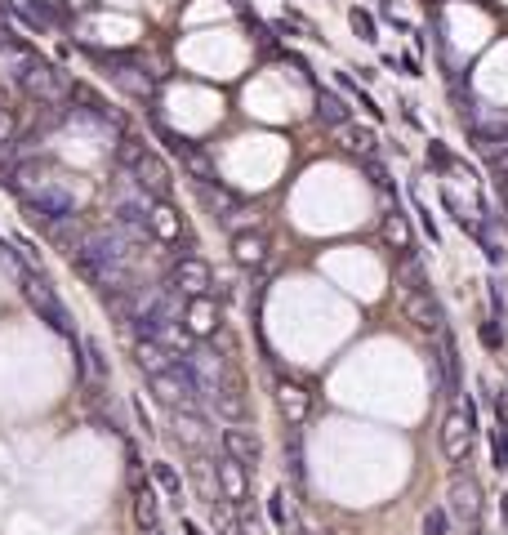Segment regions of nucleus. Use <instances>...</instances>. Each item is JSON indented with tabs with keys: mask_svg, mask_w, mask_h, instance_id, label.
I'll return each mask as SVG.
<instances>
[{
	"mask_svg": "<svg viewBox=\"0 0 508 535\" xmlns=\"http://www.w3.org/2000/svg\"><path fill=\"white\" fill-rule=\"evenodd\" d=\"M81 348H85V371L94 379H107V357H103L99 339H81Z\"/></svg>",
	"mask_w": 508,
	"mask_h": 535,
	"instance_id": "obj_29",
	"label": "nucleus"
},
{
	"mask_svg": "<svg viewBox=\"0 0 508 535\" xmlns=\"http://www.w3.org/2000/svg\"><path fill=\"white\" fill-rule=\"evenodd\" d=\"M339 143H344L348 152H357V157H370L375 143H379V134H375L370 125H353V121H348V125L339 130Z\"/></svg>",
	"mask_w": 508,
	"mask_h": 535,
	"instance_id": "obj_21",
	"label": "nucleus"
},
{
	"mask_svg": "<svg viewBox=\"0 0 508 535\" xmlns=\"http://www.w3.org/2000/svg\"><path fill=\"white\" fill-rule=\"evenodd\" d=\"M0 268H5L9 277H18V281H23V277L32 272V268H27L23 259H18V255H14V246H9V241H0Z\"/></svg>",
	"mask_w": 508,
	"mask_h": 535,
	"instance_id": "obj_34",
	"label": "nucleus"
},
{
	"mask_svg": "<svg viewBox=\"0 0 508 535\" xmlns=\"http://www.w3.org/2000/svg\"><path fill=\"white\" fill-rule=\"evenodd\" d=\"M491 464L500 469V473H508V428H491Z\"/></svg>",
	"mask_w": 508,
	"mask_h": 535,
	"instance_id": "obj_30",
	"label": "nucleus"
},
{
	"mask_svg": "<svg viewBox=\"0 0 508 535\" xmlns=\"http://www.w3.org/2000/svg\"><path fill=\"white\" fill-rule=\"evenodd\" d=\"M366 174H370V183H375V188H388V170H384L379 160L366 157Z\"/></svg>",
	"mask_w": 508,
	"mask_h": 535,
	"instance_id": "obj_37",
	"label": "nucleus"
},
{
	"mask_svg": "<svg viewBox=\"0 0 508 535\" xmlns=\"http://www.w3.org/2000/svg\"><path fill=\"white\" fill-rule=\"evenodd\" d=\"M14 139V116H9V107H0V143H9Z\"/></svg>",
	"mask_w": 508,
	"mask_h": 535,
	"instance_id": "obj_40",
	"label": "nucleus"
},
{
	"mask_svg": "<svg viewBox=\"0 0 508 535\" xmlns=\"http://www.w3.org/2000/svg\"><path fill=\"white\" fill-rule=\"evenodd\" d=\"M152 482L165 491V500H174V504L183 509V495H188V491H183V478H179V469H174L170 460H152Z\"/></svg>",
	"mask_w": 508,
	"mask_h": 535,
	"instance_id": "obj_20",
	"label": "nucleus"
},
{
	"mask_svg": "<svg viewBox=\"0 0 508 535\" xmlns=\"http://www.w3.org/2000/svg\"><path fill=\"white\" fill-rule=\"evenodd\" d=\"M183 326L192 330V339H205V335H214V326H219V308H214V295L210 299H192L188 304V317Z\"/></svg>",
	"mask_w": 508,
	"mask_h": 535,
	"instance_id": "obj_16",
	"label": "nucleus"
},
{
	"mask_svg": "<svg viewBox=\"0 0 508 535\" xmlns=\"http://www.w3.org/2000/svg\"><path fill=\"white\" fill-rule=\"evenodd\" d=\"M317 121L321 125H330V130H344L348 121H353V107L344 94H335V90H321L317 94Z\"/></svg>",
	"mask_w": 508,
	"mask_h": 535,
	"instance_id": "obj_15",
	"label": "nucleus"
},
{
	"mask_svg": "<svg viewBox=\"0 0 508 535\" xmlns=\"http://www.w3.org/2000/svg\"><path fill=\"white\" fill-rule=\"evenodd\" d=\"M428 160H433L437 170H451V165H455V157H451V152H446L442 143H428Z\"/></svg>",
	"mask_w": 508,
	"mask_h": 535,
	"instance_id": "obj_36",
	"label": "nucleus"
},
{
	"mask_svg": "<svg viewBox=\"0 0 508 535\" xmlns=\"http://www.w3.org/2000/svg\"><path fill=\"white\" fill-rule=\"evenodd\" d=\"M130 406H134V420H139V428H143V433H148V437H156L152 420H148V406H143V402H139V397H134V402H130Z\"/></svg>",
	"mask_w": 508,
	"mask_h": 535,
	"instance_id": "obj_38",
	"label": "nucleus"
},
{
	"mask_svg": "<svg viewBox=\"0 0 508 535\" xmlns=\"http://www.w3.org/2000/svg\"><path fill=\"white\" fill-rule=\"evenodd\" d=\"M223 455H232V460H241L246 469H254V464L263 460V442L254 437L250 428L232 424V428H223Z\"/></svg>",
	"mask_w": 508,
	"mask_h": 535,
	"instance_id": "obj_11",
	"label": "nucleus"
},
{
	"mask_svg": "<svg viewBox=\"0 0 508 535\" xmlns=\"http://www.w3.org/2000/svg\"><path fill=\"white\" fill-rule=\"evenodd\" d=\"M183 535H205V527L197 518H183Z\"/></svg>",
	"mask_w": 508,
	"mask_h": 535,
	"instance_id": "obj_41",
	"label": "nucleus"
},
{
	"mask_svg": "<svg viewBox=\"0 0 508 535\" xmlns=\"http://www.w3.org/2000/svg\"><path fill=\"white\" fill-rule=\"evenodd\" d=\"M18 45H23V41H18V32H14L9 23H0V54H5V50H18Z\"/></svg>",
	"mask_w": 508,
	"mask_h": 535,
	"instance_id": "obj_39",
	"label": "nucleus"
},
{
	"mask_svg": "<svg viewBox=\"0 0 508 535\" xmlns=\"http://www.w3.org/2000/svg\"><path fill=\"white\" fill-rule=\"evenodd\" d=\"M268 518H272V527H277V531H286V535L299 527V522L290 518V504H286V486H277V491L268 495Z\"/></svg>",
	"mask_w": 508,
	"mask_h": 535,
	"instance_id": "obj_25",
	"label": "nucleus"
},
{
	"mask_svg": "<svg viewBox=\"0 0 508 535\" xmlns=\"http://www.w3.org/2000/svg\"><path fill=\"white\" fill-rule=\"evenodd\" d=\"M500 527H504V535H508V491L500 495Z\"/></svg>",
	"mask_w": 508,
	"mask_h": 535,
	"instance_id": "obj_42",
	"label": "nucleus"
},
{
	"mask_svg": "<svg viewBox=\"0 0 508 535\" xmlns=\"http://www.w3.org/2000/svg\"><path fill=\"white\" fill-rule=\"evenodd\" d=\"M112 81L125 90V94H134V99H148L152 94V76L143 72V67H130V63H116L112 67Z\"/></svg>",
	"mask_w": 508,
	"mask_h": 535,
	"instance_id": "obj_17",
	"label": "nucleus"
},
{
	"mask_svg": "<svg viewBox=\"0 0 508 535\" xmlns=\"http://www.w3.org/2000/svg\"><path fill=\"white\" fill-rule=\"evenodd\" d=\"M201 201H205V210L219 219V228H228L232 237L237 232H254V223H259V210H254L241 192H232L228 183H201Z\"/></svg>",
	"mask_w": 508,
	"mask_h": 535,
	"instance_id": "obj_1",
	"label": "nucleus"
},
{
	"mask_svg": "<svg viewBox=\"0 0 508 535\" xmlns=\"http://www.w3.org/2000/svg\"><path fill=\"white\" fill-rule=\"evenodd\" d=\"M277 411H281V420L290 428H299L308 420V411H312V397H308L299 384L281 379V384H277Z\"/></svg>",
	"mask_w": 508,
	"mask_h": 535,
	"instance_id": "obj_12",
	"label": "nucleus"
},
{
	"mask_svg": "<svg viewBox=\"0 0 508 535\" xmlns=\"http://www.w3.org/2000/svg\"><path fill=\"white\" fill-rule=\"evenodd\" d=\"M23 210L32 223H41V228H58V223H67V219H76V201H72V192H63V188H36L32 197H23Z\"/></svg>",
	"mask_w": 508,
	"mask_h": 535,
	"instance_id": "obj_4",
	"label": "nucleus"
},
{
	"mask_svg": "<svg viewBox=\"0 0 508 535\" xmlns=\"http://www.w3.org/2000/svg\"><path fill=\"white\" fill-rule=\"evenodd\" d=\"M130 179H134L148 197H156V201H170V183H174V179H170V165L156 157V152H148V157L139 160V165L130 170Z\"/></svg>",
	"mask_w": 508,
	"mask_h": 535,
	"instance_id": "obj_9",
	"label": "nucleus"
},
{
	"mask_svg": "<svg viewBox=\"0 0 508 535\" xmlns=\"http://www.w3.org/2000/svg\"><path fill=\"white\" fill-rule=\"evenodd\" d=\"M134 522H139V527H143L148 535L161 531V509H156V495H152V491H139V500H134Z\"/></svg>",
	"mask_w": 508,
	"mask_h": 535,
	"instance_id": "obj_26",
	"label": "nucleus"
},
{
	"mask_svg": "<svg viewBox=\"0 0 508 535\" xmlns=\"http://www.w3.org/2000/svg\"><path fill=\"white\" fill-rule=\"evenodd\" d=\"M134 357H139V371H148V379L156 374H170L183 357H174L165 344H156V339H134Z\"/></svg>",
	"mask_w": 508,
	"mask_h": 535,
	"instance_id": "obj_13",
	"label": "nucleus"
},
{
	"mask_svg": "<svg viewBox=\"0 0 508 535\" xmlns=\"http://www.w3.org/2000/svg\"><path fill=\"white\" fill-rule=\"evenodd\" d=\"M214 478H219V495H223L228 504H241V500H246L250 478H246V464H241V460L219 455V460H214Z\"/></svg>",
	"mask_w": 508,
	"mask_h": 535,
	"instance_id": "obj_10",
	"label": "nucleus"
},
{
	"mask_svg": "<svg viewBox=\"0 0 508 535\" xmlns=\"http://www.w3.org/2000/svg\"><path fill=\"white\" fill-rule=\"evenodd\" d=\"M165 286L170 290H179L183 299H210L214 295V272L205 259L197 255H183V259H174L170 272H165Z\"/></svg>",
	"mask_w": 508,
	"mask_h": 535,
	"instance_id": "obj_5",
	"label": "nucleus"
},
{
	"mask_svg": "<svg viewBox=\"0 0 508 535\" xmlns=\"http://www.w3.org/2000/svg\"><path fill=\"white\" fill-rule=\"evenodd\" d=\"M210 402H214V411H219L228 424H246V397H241V388H237V384H223Z\"/></svg>",
	"mask_w": 508,
	"mask_h": 535,
	"instance_id": "obj_18",
	"label": "nucleus"
},
{
	"mask_svg": "<svg viewBox=\"0 0 508 535\" xmlns=\"http://www.w3.org/2000/svg\"><path fill=\"white\" fill-rule=\"evenodd\" d=\"M482 344L495 353V348H504V330H500V317H491V321H482Z\"/></svg>",
	"mask_w": 508,
	"mask_h": 535,
	"instance_id": "obj_35",
	"label": "nucleus"
},
{
	"mask_svg": "<svg viewBox=\"0 0 508 535\" xmlns=\"http://www.w3.org/2000/svg\"><path fill=\"white\" fill-rule=\"evenodd\" d=\"M148 152H152V148H148L143 139H134V134H121V139H116V148H112V157H116V165H121L125 174H130L139 160L148 157Z\"/></svg>",
	"mask_w": 508,
	"mask_h": 535,
	"instance_id": "obj_23",
	"label": "nucleus"
},
{
	"mask_svg": "<svg viewBox=\"0 0 508 535\" xmlns=\"http://www.w3.org/2000/svg\"><path fill=\"white\" fill-rule=\"evenodd\" d=\"M156 139H161V143H165V148H170V152H174V157H183V152H188V148H192V139H183V134H179V130H170V125H165V121H161V125H156Z\"/></svg>",
	"mask_w": 508,
	"mask_h": 535,
	"instance_id": "obj_32",
	"label": "nucleus"
},
{
	"mask_svg": "<svg viewBox=\"0 0 508 535\" xmlns=\"http://www.w3.org/2000/svg\"><path fill=\"white\" fill-rule=\"evenodd\" d=\"M18 85L27 90V99H36L41 107H58L63 99H72V81L54 67V63H45V58H36L32 54V63L23 67V76H18Z\"/></svg>",
	"mask_w": 508,
	"mask_h": 535,
	"instance_id": "obj_3",
	"label": "nucleus"
},
{
	"mask_svg": "<svg viewBox=\"0 0 508 535\" xmlns=\"http://www.w3.org/2000/svg\"><path fill=\"white\" fill-rule=\"evenodd\" d=\"M183 170H188V174H192V179H197V188H201V183H219V174H214V165H210V157H205L201 148H197V143H192V148H188V152H183Z\"/></svg>",
	"mask_w": 508,
	"mask_h": 535,
	"instance_id": "obj_24",
	"label": "nucleus"
},
{
	"mask_svg": "<svg viewBox=\"0 0 508 535\" xmlns=\"http://www.w3.org/2000/svg\"><path fill=\"white\" fill-rule=\"evenodd\" d=\"M286 464H290L295 482H304V437H299V428L286 437Z\"/></svg>",
	"mask_w": 508,
	"mask_h": 535,
	"instance_id": "obj_28",
	"label": "nucleus"
},
{
	"mask_svg": "<svg viewBox=\"0 0 508 535\" xmlns=\"http://www.w3.org/2000/svg\"><path fill=\"white\" fill-rule=\"evenodd\" d=\"M446 513L464 522V527H477V518H482V486L473 473H455L451 486H446Z\"/></svg>",
	"mask_w": 508,
	"mask_h": 535,
	"instance_id": "obj_7",
	"label": "nucleus"
},
{
	"mask_svg": "<svg viewBox=\"0 0 508 535\" xmlns=\"http://www.w3.org/2000/svg\"><path fill=\"white\" fill-rule=\"evenodd\" d=\"M348 23H353V32L361 36V41H366V45H375V41H379V27H375V14H366L361 5H353V9H348Z\"/></svg>",
	"mask_w": 508,
	"mask_h": 535,
	"instance_id": "obj_27",
	"label": "nucleus"
},
{
	"mask_svg": "<svg viewBox=\"0 0 508 535\" xmlns=\"http://www.w3.org/2000/svg\"><path fill=\"white\" fill-rule=\"evenodd\" d=\"M339 90H344V94H348V99H353L357 107H366L370 116H379V107H375V99H370V94H366V90L357 85L353 76H344V72H339Z\"/></svg>",
	"mask_w": 508,
	"mask_h": 535,
	"instance_id": "obj_31",
	"label": "nucleus"
},
{
	"mask_svg": "<svg viewBox=\"0 0 508 535\" xmlns=\"http://www.w3.org/2000/svg\"><path fill=\"white\" fill-rule=\"evenodd\" d=\"M23 295H27V304L36 308V317L45 321L54 335H63V339H76L72 313H67V304L54 295V286H50V277H45V272H27V277H23Z\"/></svg>",
	"mask_w": 508,
	"mask_h": 535,
	"instance_id": "obj_2",
	"label": "nucleus"
},
{
	"mask_svg": "<svg viewBox=\"0 0 508 535\" xmlns=\"http://www.w3.org/2000/svg\"><path fill=\"white\" fill-rule=\"evenodd\" d=\"M268 255H272V246H268V237H263L259 228L232 237V259H237L241 268H263L268 264Z\"/></svg>",
	"mask_w": 508,
	"mask_h": 535,
	"instance_id": "obj_14",
	"label": "nucleus"
},
{
	"mask_svg": "<svg viewBox=\"0 0 508 535\" xmlns=\"http://www.w3.org/2000/svg\"><path fill=\"white\" fill-rule=\"evenodd\" d=\"M295 535H321V531H317V527H308V522H299V527H295Z\"/></svg>",
	"mask_w": 508,
	"mask_h": 535,
	"instance_id": "obj_43",
	"label": "nucleus"
},
{
	"mask_svg": "<svg viewBox=\"0 0 508 535\" xmlns=\"http://www.w3.org/2000/svg\"><path fill=\"white\" fill-rule=\"evenodd\" d=\"M384 241L397 246V250H415V232H410V219L402 210H388V219H384Z\"/></svg>",
	"mask_w": 508,
	"mask_h": 535,
	"instance_id": "obj_22",
	"label": "nucleus"
},
{
	"mask_svg": "<svg viewBox=\"0 0 508 535\" xmlns=\"http://www.w3.org/2000/svg\"><path fill=\"white\" fill-rule=\"evenodd\" d=\"M473 433H477V406H473V402H459L455 411L446 415V424H442V451H446L451 464L468 460V451H473Z\"/></svg>",
	"mask_w": 508,
	"mask_h": 535,
	"instance_id": "obj_6",
	"label": "nucleus"
},
{
	"mask_svg": "<svg viewBox=\"0 0 508 535\" xmlns=\"http://www.w3.org/2000/svg\"><path fill=\"white\" fill-rule=\"evenodd\" d=\"M152 237L156 241H179L183 237V219L174 214L170 201H156L152 206Z\"/></svg>",
	"mask_w": 508,
	"mask_h": 535,
	"instance_id": "obj_19",
	"label": "nucleus"
},
{
	"mask_svg": "<svg viewBox=\"0 0 508 535\" xmlns=\"http://www.w3.org/2000/svg\"><path fill=\"white\" fill-rule=\"evenodd\" d=\"M402 313H406V321H415L419 330H428V335H437L442 321H446L442 299H437L428 286H424V290H402Z\"/></svg>",
	"mask_w": 508,
	"mask_h": 535,
	"instance_id": "obj_8",
	"label": "nucleus"
},
{
	"mask_svg": "<svg viewBox=\"0 0 508 535\" xmlns=\"http://www.w3.org/2000/svg\"><path fill=\"white\" fill-rule=\"evenodd\" d=\"M451 522H455V518H451L446 509H428V513H424V535H451Z\"/></svg>",
	"mask_w": 508,
	"mask_h": 535,
	"instance_id": "obj_33",
	"label": "nucleus"
},
{
	"mask_svg": "<svg viewBox=\"0 0 508 535\" xmlns=\"http://www.w3.org/2000/svg\"><path fill=\"white\" fill-rule=\"evenodd\" d=\"M468 535H482V531H477V527H468Z\"/></svg>",
	"mask_w": 508,
	"mask_h": 535,
	"instance_id": "obj_44",
	"label": "nucleus"
}]
</instances>
